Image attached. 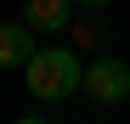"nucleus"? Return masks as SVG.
<instances>
[{
	"instance_id": "2",
	"label": "nucleus",
	"mask_w": 130,
	"mask_h": 124,
	"mask_svg": "<svg viewBox=\"0 0 130 124\" xmlns=\"http://www.w3.org/2000/svg\"><path fill=\"white\" fill-rule=\"evenodd\" d=\"M85 96L102 101V107H119V101L130 96V62H119V56L85 62Z\"/></svg>"
},
{
	"instance_id": "4",
	"label": "nucleus",
	"mask_w": 130,
	"mask_h": 124,
	"mask_svg": "<svg viewBox=\"0 0 130 124\" xmlns=\"http://www.w3.org/2000/svg\"><path fill=\"white\" fill-rule=\"evenodd\" d=\"M34 28L28 23H0V68H28V56H34Z\"/></svg>"
},
{
	"instance_id": "5",
	"label": "nucleus",
	"mask_w": 130,
	"mask_h": 124,
	"mask_svg": "<svg viewBox=\"0 0 130 124\" xmlns=\"http://www.w3.org/2000/svg\"><path fill=\"white\" fill-rule=\"evenodd\" d=\"M74 6H85V11H102V6H113V0H74Z\"/></svg>"
},
{
	"instance_id": "6",
	"label": "nucleus",
	"mask_w": 130,
	"mask_h": 124,
	"mask_svg": "<svg viewBox=\"0 0 130 124\" xmlns=\"http://www.w3.org/2000/svg\"><path fill=\"white\" fill-rule=\"evenodd\" d=\"M11 124H51V118H40V113H23V118H11Z\"/></svg>"
},
{
	"instance_id": "3",
	"label": "nucleus",
	"mask_w": 130,
	"mask_h": 124,
	"mask_svg": "<svg viewBox=\"0 0 130 124\" xmlns=\"http://www.w3.org/2000/svg\"><path fill=\"white\" fill-rule=\"evenodd\" d=\"M23 23L34 34H62L74 23V0H23Z\"/></svg>"
},
{
	"instance_id": "1",
	"label": "nucleus",
	"mask_w": 130,
	"mask_h": 124,
	"mask_svg": "<svg viewBox=\"0 0 130 124\" xmlns=\"http://www.w3.org/2000/svg\"><path fill=\"white\" fill-rule=\"evenodd\" d=\"M23 79H28L34 101H68L74 90H85V62H79L68 45H40V51L28 56Z\"/></svg>"
}]
</instances>
